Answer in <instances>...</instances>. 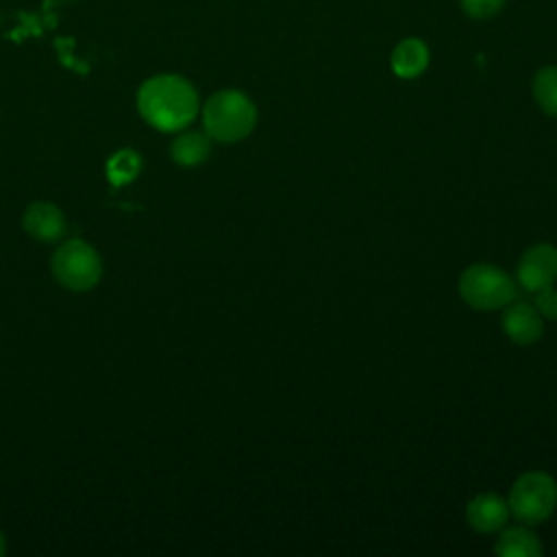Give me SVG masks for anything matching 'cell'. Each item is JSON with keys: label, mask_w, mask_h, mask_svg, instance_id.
<instances>
[{"label": "cell", "mask_w": 557, "mask_h": 557, "mask_svg": "<svg viewBox=\"0 0 557 557\" xmlns=\"http://www.w3.org/2000/svg\"><path fill=\"white\" fill-rule=\"evenodd\" d=\"M509 516L511 511L507 500L492 492L476 494L466 507V518L476 533H496L505 529Z\"/></svg>", "instance_id": "ba28073f"}, {"label": "cell", "mask_w": 557, "mask_h": 557, "mask_svg": "<svg viewBox=\"0 0 557 557\" xmlns=\"http://www.w3.org/2000/svg\"><path fill=\"white\" fill-rule=\"evenodd\" d=\"M459 296L476 311L505 309L516 298V281L492 263H472L459 276Z\"/></svg>", "instance_id": "3957f363"}, {"label": "cell", "mask_w": 557, "mask_h": 557, "mask_svg": "<svg viewBox=\"0 0 557 557\" xmlns=\"http://www.w3.org/2000/svg\"><path fill=\"white\" fill-rule=\"evenodd\" d=\"M505 335L518 346H531L544 335V318L529 302H509L500 318Z\"/></svg>", "instance_id": "52a82bcc"}, {"label": "cell", "mask_w": 557, "mask_h": 557, "mask_svg": "<svg viewBox=\"0 0 557 557\" xmlns=\"http://www.w3.org/2000/svg\"><path fill=\"white\" fill-rule=\"evenodd\" d=\"M141 168V159L135 150H117L109 161H107V176L113 185H124L137 176Z\"/></svg>", "instance_id": "5bb4252c"}, {"label": "cell", "mask_w": 557, "mask_h": 557, "mask_svg": "<svg viewBox=\"0 0 557 557\" xmlns=\"http://www.w3.org/2000/svg\"><path fill=\"white\" fill-rule=\"evenodd\" d=\"M494 553L500 557H540V537L529 529V524L507 527L494 544Z\"/></svg>", "instance_id": "30bf717a"}, {"label": "cell", "mask_w": 557, "mask_h": 557, "mask_svg": "<svg viewBox=\"0 0 557 557\" xmlns=\"http://www.w3.org/2000/svg\"><path fill=\"white\" fill-rule=\"evenodd\" d=\"M461 4L472 17H490L503 9L505 0H461Z\"/></svg>", "instance_id": "2e32d148"}, {"label": "cell", "mask_w": 557, "mask_h": 557, "mask_svg": "<svg viewBox=\"0 0 557 557\" xmlns=\"http://www.w3.org/2000/svg\"><path fill=\"white\" fill-rule=\"evenodd\" d=\"M141 117L159 131H181L198 113V94L189 81L176 74L148 78L137 94Z\"/></svg>", "instance_id": "6da1fadb"}, {"label": "cell", "mask_w": 557, "mask_h": 557, "mask_svg": "<svg viewBox=\"0 0 557 557\" xmlns=\"http://www.w3.org/2000/svg\"><path fill=\"white\" fill-rule=\"evenodd\" d=\"M50 268L54 278L72 292H87L102 276L100 255L83 239H70L61 244L52 255Z\"/></svg>", "instance_id": "5b68a950"}, {"label": "cell", "mask_w": 557, "mask_h": 557, "mask_svg": "<svg viewBox=\"0 0 557 557\" xmlns=\"http://www.w3.org/2000/svg\"><path fill=\"white\" fill-rule=\"evenodd\" d=\"M533 96L546 115L557 117V67H542L533 78Z\"/></svg>", "instance_id": "4fadbf2b"}, {"label": "cell", "mask_w": 557, "mask_h": 557, "mask_svg": "<svg viewBox=\"0 0 557 557\" xmlns=\"http://www.w3.org/2000/svg\"><path fill=\"white\" fill-rule=\"evenodd\" d=\"M533 307L537 309V313L544 320H557V287L555 285H546L537 292H533Z\"/></svg>", "instance_id": "9a60e30c"}, {"label": "cell", "mask_w": 557, "mask_h": 557, "mask_svg": "<svg viewBox=\"0 0 557 557\" xmlns=\"http://www.w3.org/2000/svg\"><path fill=\"white\" fill-rule=\"evenodd\" d=\"M7 553V542H4V535H2V531H0V557Z\"/></svg>", "instance_id": "e0dca14e"}, {"label": "cell", "mask_w": 557, "mask_h": 557, "mask_svg": "<svg viewBox=\"0 0 557 557\" xmlns=\"http://www.w3.org/2000/svg\"><path fill=\"white\" fill-rule=\"evenodd\" d=\"M24 228L37 242H57L65 233V218L52 202H33L24 211Z\"/></svg>", "instance_id": "9c48e42d"}, {"label": "cell", "mask_w": 557, "mask_h": 557, "mask_svg": "<svg viewBox=\"0 0 557 557\" xmlns=\"http://www.w3.org/2000/svg\"><path fill=\"white\" fill-rule=\"evenodd\" d=\"M202 124L211 139L235 144L252 133L257 124V109L246 94L237 89H222L205 102Z\"/></svg>", "instance_id": "7a4b0ae2"}, {"label": "cell", "mask_w": 557, "mask_h": 557, "mask_svg": "<svg viewBox=\"0 0 557 557\" xmlns=\"http://www.w3.org/2000/svg\"><path fill=\"white\" fill-rule=\"evenodd\" d=\"M429 65V48L420 39H405L392 52V70L400 78H416Z\"/></svg>", "instance_id": "8fae6325"}, {"label": "cell", "mask_w": 557, "mask_h": 557, "mask_svg": "<svg viewBox=\"0 0 557 557\" xmlns=\"http://www.w3.org/2000/svg\"><path fill=\"white\" fill-rule=\"evenodd\" d=\"M511 516L522 524H540L557 507V483L542 470H529L520 474L507 498Z\"/></svg>", "instance_id": "277c9868"}, {"label": "cell", "mask_w": 557, "mask_h": 557, "mask_svg": "<svg viewBox=\"0 0 557 557\" xmlns=\"http://www.w3.org/2000/svg\"><path fill=\"white\" fill-rule=\"evenodd\" d=\"M518 283L527 292H537L557 281V248L550 244H535L524 250L516 270Z\"/></svg>", "instance_id": "8992f818"}, {"label": "cell", "mask_w": 557, "mask_h": 557, "mask_svg": "<svg viewBox=\"0 0 557 557\" xmlns=\"http://www.w3.org/2000/svg\"><path fill=\"white\" fill-rule=\"evenodd\" d=\"M170 154L178 165L185 168H194L200 165L209 159L211 154V137L207 133L200 131H191V133H183L178 135L172 146H170Z\"/></svg>", "instance_id": "7c38bea8"}]
</instances>
